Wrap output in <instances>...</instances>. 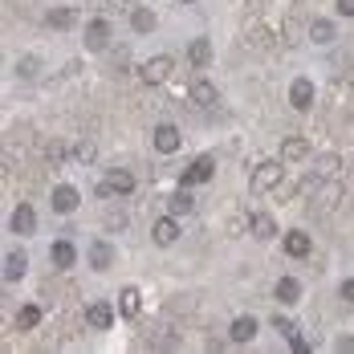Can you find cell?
<instances>
[{"mask_svg":"<svg viewBox=\"0 0 354 354\" xmlns=\"http://www.w3.org/2000/svg\"><path fill=\"white\" fill-rule=\"evenodd\" d=\"M37 322H41V310H37V306H25L21 318H17V326H21V330H33Z\"/></svg>","mask_w":354,"mask_h":354,"instance_id":"83f0119b","label":"cell"},{"mask_svg":"<svg viewBox=\"0 0 354 354\" xmlns=\"http://www.w3.org/2000/svg\"><path fill=\"white\" fill-rule=\"evenodd\" d=\"M212 176H216V159L212 155H200V159L179 176V183H183V187H196V183H208Z\"/></svg>","mask_w":354,"mask_h":354,"instance_id":"5b68a950","label":"cell"},{"mask_svg":"<svg viewBox=\"0 0 354 354\" xmlns=\"http://www.w3.org/2000/svg\"><path fill=\"white\" fill-rule=\"evenodd\" d=\"M167 208H171V216H187V212H192V208H196V196H192V187H183V183H179V192H171Z\"/></svg>","mask_w":354,"mask_h":354,"instance_id":"9a60e30c","label":"cell"},{"mask_svg":"<svg viewBox=\"0 0 354 354\" xmlns=\"http://www.w3.org/2000/svg\"><path fill=\"white\" fill-rule=\"evenodd\" d=\"M77 204H82L77 187H70V183H57V187H53V212H57V216L77 212Z\"/></svg>","mask_w":354,"mask_h":354,"instance_id":"8992f818","label":"cell"},{"mask_svg":"<svg viewBox=\"0 0 354 354\" xmlns=\"http://www.w3.org/2000/svg\"><path fill=\"white\" fill-rule=\"evenodd\" d=\"M45 25H49V29H57V33H66V29L77 25V8H53V12L45 17Z\"/></svg>","mask_w":354,"mask_h":354,"instance_id":"ac0fdd59","label":"cell"},{"mask_svg":"<svg viewBox=\"0 0 354 354\" xmlns=\"http://www.w3.org/2000/svg\"><path fill=\"white\" fill-rule=\"evenodd\" d=\"M281 159H289V163L310 159V142H306V139H285L281 142Z\"/></svg>","mask_w":354,"mask_h":354,"instance_id":"44dd1931","label":"cell"},{"mask_svg":"<svg viewBox=\"0 0 354 354\" xmlns=\"http://www.w3.org/2000/svg\"><path fill=\"white\" fill-rule=\"evenodd\" d=\"M37 70H41V66H37L33 57H25V62H21V73H25V77H33Z\"/></svg>","mask_w":354,"mask_h":354,"instance_id":"836d02e7","label":"cell"},{"mask_svg":"<svg viewBox=\"0 0 354 354\" xmlns=\"http://www.w3.org/2000/svg\"><path fill=\"white\" fill-rule=\"evenodd\" d=\"M310 196H314V200H310L314 216H326V212H334V208L342 204V183H338V179H322Z\"/></svg>","mask_w":354,"mask_h":354,"instance_id":"6da1fadb","label":"cell"},{"mask_svg":"<svg viewBox=\"0 0 354 354\" xmlns=\"http://www.w3.org/2000/svg\"><path fill=\"white\" fill-rule=\"evenodd\" d=\"M110 261H114V248H110L106 241H94V248H90V265L102 273V269H110Z\"/></svg>","mask_w":354,"mask_h":354,"instance_id":"603a6c76","label":"cell"},{"mask_svg":"<svg viewBox=\"0 0 354 354\" xmlns=\"http://www.w3.org/2000/svg\"><path fill=\"white\" fill-rule=\"evenodd\" d=\"M49 257H53V265H57V269H73V261H77V252H73L70 241H57V245L49 248Z\"/></svg>","mask_w":354,"mask_h":354,"instance_id":"7402d4cb","label":"cell"},{"mask_svg":"<svg viewBox=\"0 0 354 354\" xmlns=\"http://www.w3.org/2000/svg\"><path fill=\"white\" fill-rule=\"evenodd\" d=\"M273 326H277V330H281L285 338H293V334H297V330H293V322H289V318H277V322H273Z\"/></svg>","mask_w":354,"mask_h":354,"instance_id":"d6a6232c","label":"cell"},{"mask_svg":"<svg viewBox=\"0 0 354 354\" xmlns=\"http://www.w3.org/2000/svg\"><path fill=\"white\" fill-rule=\"evenodd\" d=\"M183 4H192V0H183Z\"/></svg>","mask_w":354,"mask_h":354,"instance_id":"8d00e7d4","label":"cell"},{"mask_svg":"<svg viewBox=\"0 0 354 354\" xmlns=\"http://www.w3.org/2000/svg\"><path fill=\"white\" fill-rule=\"evenodd\" d=\"M155 151H159V155H176L179 151V131L171 122H159V127H155Z\"/></svg>","mask_w":354,"mask_h":354,"instance_id":"ba28073f","label":"cell"},{"mask_svg":"<svg viewBox=\"0 0 354 354\" xmlns=\"http://www.w3.org/2000/svg\"><path fill=\"white\" fill-rule=\"evenodd\" d=\"M289 102H293V110H310L314 106V82L297 77V82L289 86Z\"/></svg>","mask_w":354,"mask_h":354,"instance_id":"30bf717a","label":"cell"},{"mask_svg":"<svg viewBox=\"0 0 354 354\" xmlns=\"http://www.w3.org/2000/svg\"><path fill=\"white\" fill-rule=\"evenodd\" d=\"M192 102H196V106H212L216 102V86L212 82H192Z\"/></svg>","mask_w":354,"mask_h":354,"instance_id":"cb8c5ba5","label":"cell"},{"mask_svg":"<svg viewBox=\"0 0 354 354\" xmlns=\"http://www.w3.org/2000/svg\"><path fill=\"white\" fill-rule=\"evenodd\" d=\"M118 310H122V318H135V322H139L142 297H139V289H135V285H127V289H122V297H118Z\"/></svg>","mask_w":354,"mask_h":354,"instance_id":"e0dca14e","label":"cell"},{"mask_svg":"<svg viewBox=\"0 0 354 354\" xmlns=\"http://www.w3.org/2000/svg\"><path fill=\"white\" fill-rule=\"evenodd\" d=\"M66 159V147L62 142H49V163H62Z\"/></svg>","mask_w":354,"mask_h":354,"instance_id":"4dcf8cb0","label":"cell"},{"mask_svg":"<svg viewBox=\"0 0 354 354\" xmlns=\"http://www.w3.org/2000/svg\"><path fill=\"white\" fill-rule=\"evenodd\" d=\"M310 37H314L318 45H330V41H334V25H330V21H314V25H310Z\"/></svg>","mask_w":354,"mask_h":354,"instance_id":"4316f807","label":"cell"},{"mask_svg":"<svg viewBox=\"0 0 354 354\" xmlns=\"http://www.w3.org/2000/svg\"><path fill=\"white\" fill-rule=\"evenodd\" d=\"M151 236H155V245H176L179 241V224L171 220V216H167V220H155Z\"/></svg>","mask_w":354,"mask_h":354,"instance_id":"2e32d148","label":"cell"},{"mask_svg":"<svg viewBox=\"0 0 354 354\" xmlns=\"http://www.w3.org/2000/svg\"><path fill=\"white\" fill-rule=\"evenodd\" d=\"M86 322H90V330H110L114 326V310L106 301H94V306H86Z\"/></svg>","mask_w":354,"mask_h":354,"instance_id":"8fae6325","label":"cell"},{"mask_svg":"<svg viewBox=\"0 0 354 354\" xmlns=\"http://www.w3.org/2000/svg\"><path fill=\"white\" fill-rule=\"evenodd\" d=\"M110 45V21L106 17H94L86 25V49H106Z\"/></svg>","mask_w":354,"mask_h":354,"instance_id":"52a82bcc","label":"cell"},{"mask_svg":"<svg viewBox=\"0 0 354 354\" xmlns=\"http://www.w3.org/2000/svg\"><path fill=\"white\" fill-rule=\"evenodd\" d=\"M342 297H346V301H354V277H346V281H342Z\"/></svg>","mask_w":354,"mask_h":354,"instance_id":"e575fe53","label":"cell"},{"mask_svg":"<svg viewBox=\"0 0 354 354\" xmlns=\"http://www.w3.org/2000/svg\"><path fill=\"white\" fill-rule=\"evenodd\" d=\"M167 77H171V57H167V53H159V57L142 62V70H139V82H142V86H163Z\"/></svg>","mask_w":354,"mask_h":354,"instance_id":"277c9868","label":"cell"},{"mask_svg":"<svg viewBox=\"0 0 354 354\" xmlns=\"http://www.w3.org/2000/svg\"><path fill=\"white\" fill-rule=\"evenodd\" d=\"M8 224H12V232H21V236H33V232H37V212L29 208V204H21V208L12 212V220H8Z\"/></svg>","mask_w":354,"mask_h":354,"instance_id":"5bb4252c","label":"cell"},{"mask_svg":"<svg viewBox=\"0 0 354 354\" xmlns=\"http://www.w3.org/2000/svg\"><path fill=\"white\" fill-rule=\"evenodd\" d=\"M187 62H192V66H208V62H212V41H208V37H196V41L187 45Z\"/></svg>","mask_w":354,"mask_h":354,"instance_id":"d6986e66","label":"cell"},{"mask_svg":"<svg viewBox=\"0 0 354 354\" xmlns=\"http://www.w3.org/2000/svg\"><path fill=\"white\" fill-rule=\"evenodd\" d=\"M257 338V318H236L232 322V342H252Z\"/></svg>","mask_w":354,"mask_h":354,"instance_id":"d4e9b609","label":"cell"},{"mask_svg":"<svg viewBox=\"0 0 354 354\" xmlns=\"http://www.w3.org/2000/svg\"><path fill=\"white\" fill-rule=\"evenodd\" d=\"M310 236L301 232V228H293V232H285V257H293V261H301V257H310Z\"/></svg>","mask_w":354,"mask_h":354,"instance_id":"7c38bea8","label":"cell"},{"mask_svg":"<svg viewBox=\"0 0 354 354\" xmlns=\"http://www.w3.org/2000/svg\"><path fill=\"white\" fill-rule=\"evenodd\" d=\"M248 232H252L257 241H273V236H277V220H273L269 212L248 216Z\"/></svg>","mask_w":354,"mask_h":354,"instance_id":"9c48e42d","label":"cell"},{"mask_svg":"<svg viewBox=\"0 0 354 354\" xmlns=\"http://www.w3.org/2000/svg\"><path fill=\"white\" fill-rule=\"evenodd\" d=\"M135 192V176L127 171V167H110L106 176H102V183H98V196L106 200V196H131Z\"/></svg>","mask_w":354,"mask_h":354,"instance_id":"7a4b0ae2","label":"cell"},{"mask_svg":"<svg viewBox=\"0 0 354 354\" xmlns=\"http://www.w3.org/2000/svg\"><path fill=\"white\" fill-rule=\"evenodd\" d=\"M73 155H77L82 163H94V159H98V147H94V142H77V151H73Z\"/></svg>","mask_w":354,"mask_h":354,"instance_id":"f1b7e54d","label":"cell"},{"mask_svg":"<svg viewBox=\"0 0 354 354\" xmlns=\"http://www.w3.org/2000/svg\"><path fill=\"white\" fill-rule=\"evenodd\" d=\"M21 277H25V252L8 248V257H4V285H17Z\"/></svg>","mask_w":354,"mask_h":354,"instance_id":"4fadbf2b","label":"cell"},{"mask_svg":"<svg viewBox=\"0 0 354 354\" xmlns=\"http://www.w3.org/2000/svg\"><path fill=\"white\" fill-rule=\"evenodd\" d=\"M106 224L114 228V232H118V228H127V216H122V212H110V216H106Z\"/></svg>","mask_w":354,"mask_h":354,"instance_id":"1f68e13d","label":"cell"},{"mask_svg":"<svg viewBox=\"0 0 354 354\" xmlns=\"http://www.w3.org/2000/svg\"><path fill=\"white\" fill-rule=\"evenodd\" d=\"M281 176H285L281 163H277V159H265V163H257V167H252L248 187H252V192H273V187L281 183Z\"/></svg>","mask_w":354,"mask_h":354,"instance_id":"3957f363","label":"cell"},{"mask_svg":"<svg viewBox=\"0 0 354 354\" xmlns=\"http://www.w3.org/2000/svg\"><path fill=\"white\" fill-rule=\"evenodd\" d=\"M289 351L293 354H310V342H306L301 334H293V338H289Z\"/></svg>","mask_w":354,"mask_h":354,"instance_id":"f546056e","label":"cell"},{"mask_svg":"<svg viewBox=\"0 0 354 354\" xmlns=\"http://www.w3.org/2000/svg\"><path fill=\"white\" fill-rule=\"evenodd\" d=\"M131 25H135V33H155V12L151 8H135L131 12Z\"/></svg>","mask_w":354,"mask_h":354,"instance_id":"484cf974","label":"cell"},{"mask_svg":"<svg viewBox=\"0 0 354 354\" xmlns=\"http://www.w3.org/2000/svg\"><path fill=\"white\" fill-rule=\"evenodd\" d=\"M277 301H281V306L301 301V281H297V277H281V281H277Z\"/></svg>","mask_w":354,"mask_h":354,"instance_id":"ffe728a7","label":"cell"},{"mask_svg":"<svg viewBox=\"0 0 354 354\" xmlns=\"http://www.w3.org/2000/svg\"><path fill=\"white\" fill-rule=\"evenodd\" d=\"M338 12L342 17H354V0H338Z\"/></svg>","mask_w":354,"mask_h":354,"instance_id":"d590c367","label":"cell"}]
</instances>
